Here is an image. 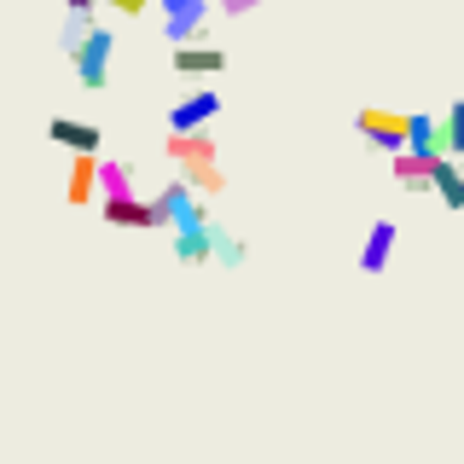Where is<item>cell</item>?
Segmentation results:
<instances>
[{
  "instance_id": "1",
  "label": "cell",
  "mask_w": 464,
  "mask_h": 464,
  "mask_svg": "<svg viewBox=\"0 0 464 464\" xmlns=\"http://www.w3.org/2000/svg\"><path fill=\"white\" fill-rule=\"evenodd\" d=\"M151 203V215H157V227H169V232H180V227H209V209H203V198L192 192V186H180V180H169L157 198H145Z\"/></svg>"
},
{
  "instance_id": "2",
  "label": "cell",
  "mask_w": 464,
  "mask_h": 464,
  "mask_svg": "<svg viewBox=\"0 0 464 464\" xmlns=\"http://www.w3.org/2000/svg\"><path fill=\"white\" fill-rule=\"evenodd\" d=\"M111 53H116V35H111L105 24H93V29H87V41L70 53V64H76V82L87 87V93H99V87L111 82Z\"/></svg>"
},
{
  "instance_id": "3",
  "label": "cell",
  "mask_w": 464,
  "mask_h": 464,
  "mask_svg": "<svg viewBox=\"0 0 464 464\" xmlns=\"http://www.w3.org/2000/svg\"><path fill=\"white\" fill-rule=\"evenodd\" d=\"M163 6V41L169 53L174 47H192V41L203 35V24L215 18V0H157Z\"/></svg>"
},
{
  "instance_id": "4",
  "label": "cell",
  "mask_w": 464,
  "mask_h": 464,
  "mask_svg": "<svg viewBox=\"0 0 464 464\" xmlns=\"http://www.w3.org/2000/svg\"><path fill=\"white\" fill-rule=\"evenodd\" d=\"M354 128H360V140H366L372 151H383V157H401V151H406V116H401V111L366 105V111L354 116Z\"/></svg>"
},
{
  "instance_id": "5",
  "label": "cell",
  "mask_w": 464,
  "mask_h": 464,
  "mask_svg": "<svg viewBox=\"0 0 464 464\" xmlns=\"http://www.w3.org/2000/svg\"><path fill=\"white\" fill-rule=\"evenodd\" d=\"M215 116H221V93H215V87H198V93H186V99L169 105V134H203Z\"/></svg>"
},
{
  "instance_id": "6",
  "label": "cell",
  "mask_w": 464,
  "mask_h": 464,
  "mask_svg": "<svg viewBox=\"0 0 464 464\" xmlns=\"http://www.w3.org/2000/svg\"><path fill=\"white\" fill-rule=\"evenodd\" d=\"M99 215H105V227L157 232V215H151V203H145L140 192H128V198H99Z\"/></svg>"
},
{
  "instance_id": "7",
  "label": "cell",
  "mask_w": 464,
  "mask_h": 464,
  "mask_svg": "<svg viewBox=\"0 0 464 464\" xmlns=\"http://www.w3.org/2000/svg\"><path fill=\"white\" fill-rule=\"evenodd\" d=\"M395 244H401V227L395 221H372L366 227V244H360V273H383L389 261H395Z\"/></svg>"
},
{
  "instance_id": "8",
  "label": "cell",
  "mask_w": 464,
  "mask_h": 464,
  "mask_svg": "<svg viewBox=\"0 0 464 464\" xmlns=\"http://www.w3.org/2000/svg\"><path fill=\"white\" fill-rule=\"evenodd\" d=\"M169 70L186 76V82H192V76H221V70H227V47H198V41H192V47H174Z\"/></svg>"
},
{
  "instance_id": "9",
  "label": "cell",
  "mask_w": 464,
  "mask_h": 464,
  "mask_svg": "<svg viewBox=\"0 0 464 464\" xmlns=\"http://www.w3.org/2000/svg\"><path fill=\"white\" fill-rule=\"evenodd\" d=\"M47 134L64 145V151H76V157H99V140H105L93 122H76V116H53Z\"/></svg>"
},
{
  "instance_id": "10",
  "label": "cell",
  "mask_w": 464,
  "mask_h": 464,
  "mask_svg": "<svg viewBox=\"0 0 464 464\" xmlns=\"http://www.w3.org/2000/svg\"><path fill=\"white\" fill-rule=\"evenodd\" d=\"M430 192H441L447 209H464V163L435 157V163H430Z\"/></svg>"
},
{
  "instance_id": "11",
  "label": "cell",
  "mask_w": 464,
  "mask_h": 464,
  "mask_svg": "<svg viewBox=\"0 0 464 464\" xmlns=\"http://www.w3.org/2000/svg\"><path fill=\"white\" fill-rule=\"evenodd\" d=\"M406 151L424 157V163L447 157V151H441V122H435V116H406Z\"/></svg>"
},
{
  "instance_id": "12",
  "label": "cell",
  "mask_w": 464,
  "mask_h": 464,
  "mask_svg": "<svg viewBox=\"0 0 464 464\" xmlns=\"http://www.w3.org/2000/svg\"><path fill=\"white\" fill-rule=\"evenodd\" d=\"M169 157L180 169H209L215 163V140L209 134H169Z\"/></svg>"
},
{
  "instance_id": "13",
  "label": "cell",
  "mask_w": 464,
  "mask_h": 464,
  "mask_svg": "<svg viewBox=\"0 0 464 464\" xmlns=\"http://www.w3.org/2000/svg\"><path fill=\"white\" fill-rule=\"evenodd\" d=\"M174 261H180V267H203V261H209V227H180L174 232Z\"/></svg>"
},
{
  "instance_id": "14",
  "label": "cell",
  "mask_w": 464,
  "mask_h": 464,
  "mask_svg": "<svg viewBox=\"0 0 464 464\" xmlns=\"http://www.w3.org/2000/svg\"><path fill=\"white\" fill-rule=\"evenodd\" d=\"M244 256H250V250H244L238 232H227V227L209 221V261H215V267H244Z\"/></svg>"
},
{
  "instance_id": "15",
  "label": "cell",
  "mask_w": 464,
  "mask_h": 464,
  "mask_svg": "<svg viewBox=\"0 0 464 464\" xmlns=\"http://www.w3.org/2000/svg\"><path fill=\"white\" fill-rule=\"evenodd\" d=\"M93 192H99V157H76V169H70V186H64V198L76 203H93Z\"/></svg>"
},
{
  "instance_id": "16",
  "label": "cell",
  "mask_w": 464,
  "mask_h": 464,
  "mask_svg": "<svg viewBox=\"0 0 464 464\" xmlns=\"http://www.w3.org/2000/svg\"><path fill=\"white\" fill-rule=\"evenodd\" d=\"M389 169H395V186H401V192H430V163H424V157L401 151V157H389Z\"/></svg>"
},
{
  "instance_id": "17",
  "label": "cell",
  "mask_w": 464,
  "mask_h": 464,
  "mask_svg": "<svg viewBox=\"0 0 464 464\" xmlns=\"http://www.w3.org/2000/svg\"><path fill=\"white\" fill-rule=\"evenodd\" d=\"M99 192H105V198H128V192H134V163L99 157Z\"/></svg>"
},
{
  "instance_id": "18",
  "label": "cell",
  "mask_w": 464,
  "mask_h": 464,
  "mask_svg": "<svg viewBox=\"0 0 464 464\" xmlns=\"http://www.w3.org/2000/svg\"><path fill=\"white\" fill-rule=\"evenodd\" d=\"M435 122H441V151L459 163V157H464V99H453L447 116H435Z\"/></svg>"
},
{
  "instance_id": "19",
  "label": "cell",
  "mask_w": 464,
  "mask_h": 464,
  "mask_svg": "<svg viewBox=\"0 0 464 464\" xmlns=\"http://www.w3.org/2000/svg\"><path fill=\"white\" fill-rule=\"evenodd\" d=\"M180 186H192L198 198H209V192H221V186H227V174H221V163H209V169H180Z\"/></svg>"
},
{
  "instance_id": "20",
  "label": "cell",
  "mask_w": 464,
  "mask_h": 464,
  "mask_svg": "<svg viewBox=\"0 0 464 464\" xmlns=\"http://www.w3.org/2000/svg\"><path fill=\"white\" fill-rule=\"evenodd\" d=\"M87 29H93V18H64V29H58V47L76 53L82 41H87Z\"/></svg>"
},
{
  "instance_id": "21",
  "label": "cell",
  "mask_w": 464,
  "mask_h": 464,
  "mask_svg": "<svg viewBox=\"0 0 464 464\" xmlns=\"http://www.w3.org/2000/svg\"><path fill=\"white\" fill-rule=\"evenodd\" d=\"M256 6H261V0H215V12H221V18H250Z\"/></svg>"
},
{
  "instance_id": "22",
  "label": "cell",
  "mask_w": 464,
  "mask_h": 464,
  "mask_svg": "<svg viewBox=\"0 0 464 464\" xmlns=\"http://www.w3.org/2000/svg\"><path fill=\"white\" fill-rule=\"evenodd\" d=\"M105 6H116V12H122V18H140V12L151 6V0H105Z\"/></svg>"
},
{
  "instance_id": "23",
  "label": "cell",
  "mask_w": 464,
  "mask_h": 464,
  "mask_svg": "<svg viewBox=\"0 0 464 464\" xmlns=\"http://www.w3.org/2000/svg\"><path fill=\"white\" fill-rule=\"evenodd\" d=\"M64 6H70V18H87V12H93L99 0H64Z\"/></svg>"
}]
</instances>
